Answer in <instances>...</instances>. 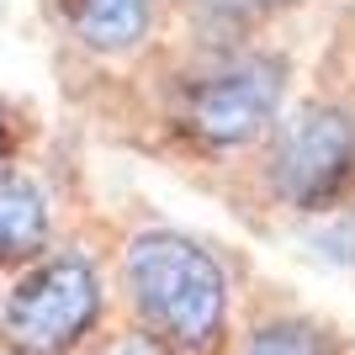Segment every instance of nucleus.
<instances>
[{"instance_id":"nucleus-1","label":"nucleus","mask_w":355,"mask_h":355,"mask_svg":"<svg viewBox=\"0 0 355 355\" xmlns=\"http://www.w3.org/2000/svg\"><path fill=\"white\" fill-rule=\"evenodd\" d=\"M128 297L148 324V334L196 350V345L218 340L228 282L196 239L159 228V234H138L128 244Z\"/></svg>"},{"instance_id":"nucleus-2","label":"nucleus","mask_w":355,"mask_h":355,"mask_svg":"<svg viewBox=\"0 0 355 355\" xmlns=\"http://www.w3.org/2000/svg\"><path fill=\"white\" fill-rule=\"evenodd\" d=\"M101 318V276L80 250L37 254L0 297L6 350L21 355H69Z\"/></svg>"},{"instance_id":"nucleus-3","label":"nucleus","mask_w":355,"mask_h":355,"mask_svg":"<svg viewBox=\"0 0 355 355\" xmlns=\"http://www.w3.org/2000/svg\"><path fill=\"white\" fill-rule=\"evenodd\" d=\"M282 59L270 53H234V59L207 64L202 74L186 80L175 101L180 128L207 148H239L270 128L276 106H282Z\"/></svg>"},{"instance_id":"nucleus-4","label":"nucleus","mask_w":355,"mask_h":355,"mask_svg":"<svg viewBox=\"0 0 355 355\" xmlns=\"http://www.w3.org/2000/svg\"><path fill=\"white\" fill-rule=\"evenodd\" d=\"M355 180V122L334 106H308L270 148V191L286 207L324 212Z\"/></svg>"},{"instance_id":"nucleus-5","label":"nucleus","mask_w":355,"mask_h":355,"mask_svg":"<svg viewBox=\"0 0 355 355\" xmlns=\"http://www.w3.org/2000/svg\"><path fill=\"white\" fill-rule=\"evenodd\" d=\"M48 234H53L48 191L16 164L0 170V270H21L48 254Z\"/></svg>"},{"instance_id":"nucleus-6","label":"nucleus","mask_w":355,"mask_h":355,"mask_svg":"<svg viewBox=\"0 0 355 355\" xmlns=\"http://www.w3.org/2000/svg\"><path fill=\"white\" fill-rule=\"evenodd\" d=\"M59 27L69 32L85 53H128L148 37L154 0H53Z\"/></svg>"},{"instance_id":"nucleus-7","label":"nucleus","mask_w":355,"mask_h":355,"mask_svg":"<svg viewBox=\"0 0 355 355\" xmlns=\"http://www.w3.org/2000/svg\"><path fill=\"white\" fill-rule=\"evenodd\" d=\"M250 355H340L318 324L308 318H276L250 334Z\"/></svg>"},{"instance_id":"nucleus-8","label":"nucleus","mask_w":355,"mask_h":355,"mask_svg":"<svg viewBox=\"0 0 355 355\" xmlns=\"http://www.w3.org/2000/svg\"><path fill=\"white\" fill-rule=\"evenodd\" d=\"M21 144H27V117L11 96H0V170H11L21 159Z\"/></svg>"},{"instance_id":"nucleus-9","label":"nucleus","mask_w":355,"mask_h":355,"mask_svg":"<svg viewBox=\"0 0 355 355\" xmlns=\"http://www.w3.org/2000/svg\"><path fill=\"white\" fill-rule=\"evenodd\" d=\"M90 355H175V350H170L159 334H112V340H101Z\"/></svg>"},{"instance_id":"nucleus-10","label":"nucleus","mask_w":355,"mask_h":355,"mask_svg":"<svg viewBox=\"0 0 355 355\" xmlns=\"http://www.w3.org/2000/svg\"><path fill=\"white\" fill-rule=\"evenodd\" d=\"M202 11L212 16H228V21H244V16H266L276 11V6H286V0H196Z\"/></svg>"},{"instance_id":"nucleus-11","label":"nucleus","mask_w":355,"mask_h":355,"mask_svg":"<svg viewBox=\"0 0 355 355\" xmlns=\"http://www.w3.org/2000/svg\"><path fill=\"white\" fill-rule=\"evenodd\" d=\"M0 355H21V350H0Z\"/></svg>"}]
</instances>
